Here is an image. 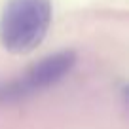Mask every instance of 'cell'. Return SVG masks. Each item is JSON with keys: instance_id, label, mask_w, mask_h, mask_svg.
<instances>
[{"instance_id": "obj_2", "label": "cell", "mask_w": 129, "mask_h": 129, "mask_svg": "<svg viewBox=\"0 0 129 129\" xmlns=\"http://www.w3.org/2000/svg\"><path fill=\"white\" fill-rule=\"evenodd\" d=\"M76 64V51L61 49L32 63L21 76L0 82V103H17L57 85Z\"/></svg>"}, {"instance_id": "obj_1", "label": "cell", "mask_w": 129, "mask_h": 129, "mask_svg": "<svg viewBox=\"0 0 129 129\" xmlns=\"http://www.w3.org/2000/svg\"><path fill=\"white\" fill-rule=\"evenodd\" d=\"M51 0H6L0 42L10 53H28L42 44L51 25Z\"/></svg>"}]
</instances>
